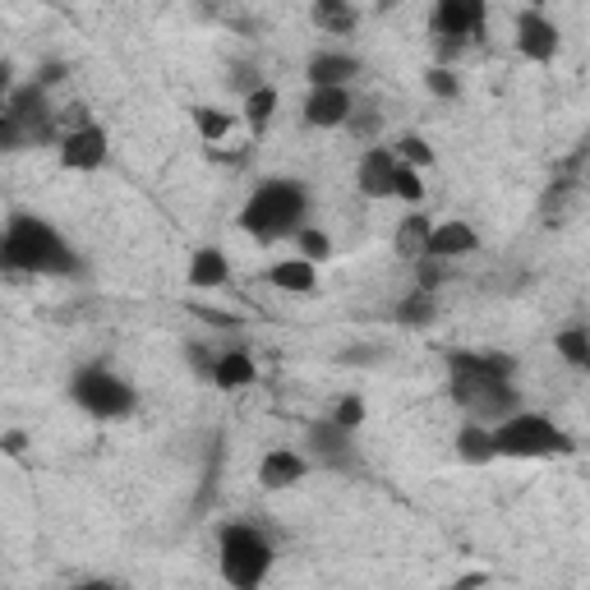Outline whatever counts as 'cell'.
Wrapping results in <instances>:
<instances>
[{
	"label": "cell",
	"mask_w": 590,
	"mask_h": 590,
	"mask_svg": "<svg viewBox=\"0 0 590 590\" xmlns=\"http://www.w3.org/2000/svg\"><path fill=\"white\" fill-rule=\"evenodd\" d=\"M0 130H6V101H0Z\"/></svg>",
	"instance_id": "cell-38"
},
{
	"label": "cell",
	"mask_w": 590,
	"mask_h": 590,
	"mask_svg": "<svg viewBox=\"0 0 590 590\" xmlns=\"http://www.w3.org/2000/svg\"><path fill=\"white\" fill-rule=\"evenodd\" d=\"M429 217L425 213H410L401 226H397V236H393V249L401 254V259H410V264H416L420 259V254H425V240H429Z\"/></svg>",
	"instance_id": "cell-22"
},
{
	"label": "cell",
	"mask_w": 590,
	"mask_h": 590,
	"mask_svg": "<svg viewBox=\"0 0 590 590\" xmlns=\"http://www.w3.org/2000/svg\"><path fill=\"white\" fill-rule=\"evenodd\" d=\"M199 319H203V323H213V328H240L236 314H217V310H199Z\"/></svg>",
	"instance_id": "cell-35"
},
{
	"label": "cell",
	"mask_w": 590,
	"mask_h": 590,
	"mask_svg": "<svg viewBox=\"0 0 590 590\" xmlns=\"http://www.w3.org/2000/svg\"><path fill=\"white\" fill-rule=\"evenodd\" d=\"M185 281H190V291H222L226 281H230V259H226L222 249L203 245V249H194Z\"/></svg>",
	"instance_id": "cell-18"
},
{
	"label": "cell",
	"mask_w": 590,
	"mask_h": 590,
	"mask_svg": "<svg viewBox=\"0 0 590 590\" xmlns=\"http://www.w3.org/2000/svg\"><path fill=\"white\" fill-rule=\"evenodd\" d=\"M0 452L23 457V452H29V433H23V429H0Z\"/></svg>",
	"instance_id": "cell-33"
},
{
	"label": "cell",
	"mask_w": 590,
	"mask_h": 590,
	"mask_svg": "<svg viewBox=\"0 0 590 590\" xmlns=\"http://www.w3.org/2000/svg\"><path fill=\"white\" fill-rule=\"evenodd\" d=\"M332 420H337L342 429H361L365 420H369V406H365V397H355V393H346L337 406H332Z\"/></svg>",
	"instance_id": "cell-30"
},
{
	"label": "cell",
	"mask_w": 590,
	"mask_h": 590,
	"mask_svg": "<svg viewBox=\"0 0 590 590\" xmlns=\"http://www.w3.org/2000/svg\"><path fill=\"white\" fill-rule=\"evenodd\" d=\"M304 475H310V457L296 452V448H272L259 461V484H264L268 494L296 490V484H304Z\"/></svg>",
	"instance_id": "cell-11"
},
{
	"label": "cell",
	"mask_w": 590,
	"mask_h": 590,
	"mask_svg": "<svg viewBox=\"0 0 590 590\" xmlns=\"http://www.w3.org/2000/svg\"><path fill=\"white\" fill-rule=\"evenodd\" d=\"M443 365H448L452 401L466 410L471 420L490 425V420H503L522 406L517 361H512V355H503V351H448Z\"/></svg>",
	"instance_id": "cell-1"
},
{
	"label": "cell",
	"mask_w": 590,
	"mask_h": 590,
	"mask_svg": "<svg viewBox=\"0 0 590 590\" xmlns=\"http://www.w3.org/2000/svg\"><path fill=\"white\" fill-rule=\"evenodd\" d=\"M484 19H490V0H433L429 29L433 37H484Z\"/></svg>",
	"instance_id": "cell-9"
},
{
	"label": "cell",
	"mask_w": 590,
	"mask_h": 590,
	"mask_svg": "<svg viewBox=\"0 0 590 590\" xmlns=\"http://www.w3.org/2000/svg\"><path fill=\"white\" fill-rule=\"evenodd\" d=\"M208 378L222 393H240L249 383H259V365H254L249 351H217L213 365H208Z\"/></svg>",
	"instance_id": "cell-16"
},
{
	"label": "cell",
	"mask_w": 590,
	"mask_h": 590,
	"mask_svg": "<svg viewBox=\"0 0 590 590\" xmlns=\"http://www.w3.org/2000/svg\"><path fill=\"white\" fill-rule=\"evenodd\" d=\"M425 88H429L433 97H443V101H457V97H461V79H457L452 65H429V69H425Z\"/></svg>",
	"instance_id": "cell-29"
},
{
	"label": "cell",
	"mask_w": 590,
	"mask_h": 590,
	"mask_svg": "<svg viewBox=\"0 0 590 590\" xmlns=\"http://www.w3.org/2000/svg\"><path fill=\"white\" fill-rule=\"evenodd\" d=\"M268 287H277L281 296H314L319 291V264L310 259H277L268 268Z\"/></svg>",
	"instance_id": "cell-17"
},
{
	"label": "cell",
	"mask_w": 590,
	"mask_h": 590,
	"mask_svg": "<svg viewBox=\"0 0 590 590\" xmlns=\"http://www.w3.org/2000/svg\"><path fill=\"white\" fill-rule=\"evenodd\" d=\"M277 107H281V93H277L272 84H254V88L245 93V101H240V120L249 125L254 135H264L268 125L277 120Z\"/></svg>",
	"instance_id": "cell-20"
},
{
	"label": "cell",
	"mask_w": 590,
	"mask_h": 590,
	"mask_svg": "<svg viewBox=\"0 0 590 590\" xmlns=\"http://www.w3.org/2000/svg\"><path fill=\"white\" fill-rule=\"evenodd\" d=\"M61 167L65 171H79V175H88V171H101L107 167V158H111V135L101 130L97 120H88V125H74V130L61 139Z\"/></svg>",
	"instance_id": "cell-8"
},
{
	"label": "cell",
	"mask_w": 590,
	"mask_h": 590,
	"mask_svg": "<svg viewBox=\"0 0 590 590\" xmlns=\"http://www.w3.org/2000/svg\"><path fill=\"white\" fill-rule=\"evenodd\" d=\"M558 46H562V33H558V23L540 10H522L517 14V56L530 61V65H549L558 56Z\"/></svg>",
	"instance_id": "cell-10"
},
{
	"label": "cell",
	"mask_w": 590,
	"mask_h": 590,
	"mask_svg": "<svg viewBox=\"0 0 590 590\" xmlns=\"http://www.w3.org/2000/svg\"><path fill=\"white\" fill-rule=\"evenodd\" d=\"M304 213H310V190L300 181H264L249 194L236 222L245 236H254L259 245H272V240L296 236V226H304Z\"/></svg>",
	"instance_id": "cell-3"
},
{
	"label": "cell",
	"mask_w": 590,
	"mask_h": 590,
	"mask_svg": "<svg viewBox=\"0 0 590 590\" xmlns=\"http://www.w3.org/2000/svg\"><path fill=\"white\" fill-rule=\"evenodd\" d=\"M355 74H361V61L346 56V51H319V56H310V65H304L310 88H351Z\"/></svg>",
	"instance_id": "cell-15"
},
{
	"label": "cell",
	"mask_w": 590,
	"mask_h": 590,
	"mask_svg": "<svg viewBox=\"0 0 590 590\" xmlns=\"http://www.w3.org/2000/svg\"><path fill=\"white\" fill-rule=\"evenodd\" d=\"M457 457L466 461V466H490V461H498L490 425H480V420H466V425H461V429H457Z\"/></svg>",
	"instance_id": "cell-19"
},
{
	"label": "cell",
	"mask_w": 590,
	"mask_h": 590,
	"mask_svg": "<svg viewBox=\"0 0 590 590\" xmlns=\"http://www.w3.org/2000/svg\"><path fill=\"white\" fill-rule=\"evenodd\" d=\"M393 167H397V152L369 143L361 152V167H355V185H361V194L365 199H393Z\"/></svg>",
	"instance_id": "cell-12"
},
{
	"label": "cell",
	"mask_w": 590,
	"mask_h": 590,
	"mask_svg": "<svg viewBox=\"0 0 590 590\" xmlns=\"http://www.w3.org/2000/svg\"><path fill=\"white\" fill-rule=\"evenodd\" d=\"M393 152H397V162L416 167V171L433 167V148H429V139H425V135H401V139L393 143Z\"/></svg>",
	"instance_id": "cell-27"
},
{
	"label": "cell",
	"mask_w": 590,
	"mask_h": 590,
	"mask_svg": "<svg viewBox=\"0 0 590 590\" xmlns=\"http://www.w3.org/2000/svg\"><path fill=\"white\" fill-rule=\"evenodd\" d=\"M190 120L203 143H222L230 135V125H236V116L222 111V107H208V101H199V107H190Z\"/></svg>",
	"instance_id": "cell-23"
},
{
	"label": "cell",
	"mask_w": 590,
	"mask_h": 590,
	"mask_svg": "<svg viewBox=\"0 0 590 590\" xmlns=\"http://www.w3.org/2000/svg\"><path fill=\"white\" fill-rule=\"evenodd\" d=\"M0 268L29 272V277H69L79 268L74 249L65 245V236L46 217L33 213H14L6 222V254H0Z\"/></svg>",
	"instance_id": "cell-2"
},
{
	"label": "cell",
	"mask_w": 590,
	"mask_h": 590,
	"mask_svg": "<svg viewBox=\"0 0 590 590\" xmlns=\"http://www.w3.org/2000/svg\"><path fill=\"white\" fill-rule=\"evenodd\" d=\"M554 346H558V355H562V361H568L572 369H586V365H590V332H586L581 323L562 328L558 337H554Z\"/></svg>",
	"instance_id": "cell-25"
},
{
	"label": "cell",
	"mask_w": 590,
	"mask_h": 590,
	"mask_svg": "<svg viewBox=\"0 0 590 590\" xmlns=\"http://www.w3.org/2000/svg\"><path fill=\"white\" fill-rule=\"evenodd\" d=\"M14 93V65L6 61V56H0V101H6Z\"/></svg>",
	"instance_id": "cell-36"
},
{
	"label": "cell",
	"mask_w": 590,
	"mask_h": 590,
	"mask_svg": "<svg viewBox=\"0 0 590 590\" xmlns=\"http://www.w3.org/2000/svg\"><path fill=\"white\" fill-rule=\"evenodd\" d=\"M494 433V452L507 461H535V457H572L577 439L549 416H535V410H512V416L490 425Z\"/></svg>",
	"instance_id": "cell-4"
},
{
	"label": "cell",
	"mask_w": 590,
	"mask_h": 590,
	"mask_svg": "<svg viewBox=\"0 0 590 590\" xmlns=\"http://www.w3.org/2000/svg\"><path fill=\"white\" fill-rule=\"evenodd\" d=\"M484 581H490V572H466V577H461L457 586H484Z\"/></svg>",
	"instance_id": "cell-37"
},
{
	"label": "cell",
	"mask_w": 590,
	"mask_h": 590,
	"mask_svg": "<svg viewBox=\"0 0 590 590\" xmlns=\"http://www.w3.org/2000/svg\"><path fill=\"white\" fill-rule=\"evenodd\" d=\"M342 130H351L355 139H374L378 130H383V116L378 111H361V107H351V116H346V125H342Z\"/></svg>",
	"instance_id": "cell-31"
},
{
	"label": "cell",
	"mask_w": 590,
	"mask_h": 590,
	"mask_svg": "<svg viewBox=\"0 0 590 590\" xmlns=\"http://www.w3.org/2000/svg\"><path fill=\"white\" fill-rule=\"evenodd\" d=\"M351 107H355L351 88H310V97H304V120H310L314 130H342Z\"/></svg>",
	"instance_id": "cell-13"
},
{
	"label": "cell",
	"mask_w": 590,
	"mask_h": 590,
	"mask_svg": "<svg viewBox=\"0 0 590 590\" xmlns=\"http://www.w3.org/2000/svg\"><path fill=\"white\" fill-rule=\"evenodd\" d=\"M304 457L319 461V466L328 471H351L355 457H361V448H355V429H342L337 420H314L310 429H304Z\"/></svg>",
	"instance_id": "cell-7"
},
{
	"label": "cell",
	"mask_w": 590,
	"mask_h": 590,
	"mask_svg": "<svg viewBox=\"0 0 590 590\" xmlns=\"http://www.w3.org/2000/svg\"><path fill=\"white\" fill-rule=\"evenodd\" d=\"M69 397H74V406H84L93 420H125V416H130V410L139 406L135 388H130V383H125L116 369H107V365H84V369H74Z\"/></svg>",
	"instance_id": "cell-6"
},
{
	"label": "cell",
	"mask_w": 590,
	"mask_h": 590,
	"mask_svg": "<svg viewBox=\"0 0 590 590\" xmlns=\"http://www.w3.org/2000/svg\"><path fill=\"white\" fill-rule=\"evenodd\" d=\"M291 240H296V254H300V259H310V264H328V259H332V236H323V230L310 226V222L296 226Z\"/></svg>",
	"instance_id": "cell-26"
},
{
	"label": "cell",
	"mask_w": 590,
	"mask_h": 590,
	"mask_svg": "<svg viewBox=\"0 0 590 590\" xmlns=\"http://www.w3.org/2000/svg\"><path fill=\"white\" fill-rule=\"evenodd\" d=\"M393 319L406 323V328H429L433 319H439V300H433V291H416V296H406L397 304Z\"/></svg>",
	"instance_id": "cell-24"
},
{
	"label": "cell",
	"mask_w": 590,
	"mask_h": 590,
	"mask_svg": "<svg viewBox=\"0 0 590 590\" xmlns=\"http://www.w3.org/2000/svg\"><path fill=\"white\" fill-rule=\"evenodd\" d=\"M393 199H401V203H425V181H420L416 167H406V162L393 167Z\"/></svg>",
	"instance_id": "cell-28"
},
{
	"label": "cell",
	"mask_w": 590,
	"mask_h": 590,
	"mask_svg": "<svg viewBox=\"0 0 590 590\" xmlns=\"http://www.w3.org/2000/svg\"><path fill=\"white\" fill-rule=\"evenodd\" d=\"M416 268H420V291H439V287H443V277H448V259H433V254H420Z\"/></svg>",
	"instance_id": "cell-32"
},
{
	"label": "cell",
	"mask_w": 590,
	"mask_h": 590,
	"mask_svg": "<svg viewBox=\"0 0 590 590\" xmlns=\"http://www.w3.org/2000/svg\"><path fill=\"white\" fill-rule=\"evenodd\" d=\"M272 572V540L259 530V526H226L222 530V577L226 586H236V590H254V586H264Z\"/></svg>",
	"instance_id": "cell-5"
},
{
	"label": "cell",
	"mask_w": 590,
	"mask_h": 590,
	"mask_svg": "<svg viewBox=\"0 0 590 590\" xmlns=\"http://www.w3.org/2000/svg\"><path fill=\"white\" fill-rule=\"evenodd\" d=\"M310 19H314L319 33L342 37V33L355 29V6H351V0H314V6H310Z\"/></svg>",
	"instance_id": "cell-21"
},
{
	"label": "cell",
	"mask_w": 590,
	"mask_h": 590,
	"mask_svg": "<svg viewBox=\"0 0 590 590\" xmlns=\"http://www.w3.org/2000/svg\"><path fill=\"white\" fill-rule=\"evenodd\" d=\"M61 79H65V65H61V61H51V65L37 69V88H56Z\"/></svg>",
	"instance_id": "cell-34"
},
{
	"label": "cell",
	"mask_w": 590,
	"mask_h": 590,
	"mask_svg": "<svg viewBox=\"0 0 590 590\" xmlns=\"http://www.w3.org/2000/svg\"><path fill=\"white\" fill-rule=\"evenodd\" d=\"M480 249V236L471 222H433L429 226V240H425V254H433V259H466V254Z\"/></svg>",
	"instance_id": "cell-14"
}]
</instances>
